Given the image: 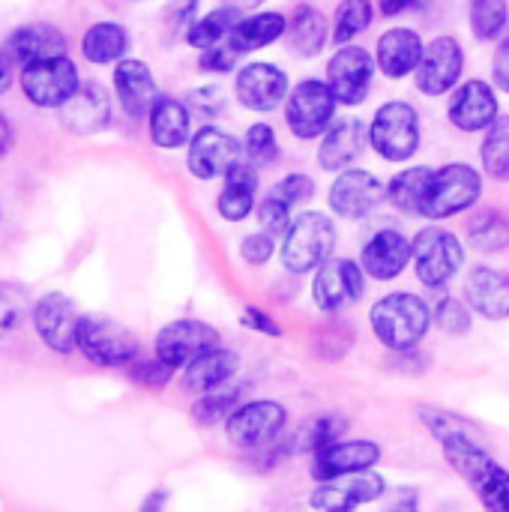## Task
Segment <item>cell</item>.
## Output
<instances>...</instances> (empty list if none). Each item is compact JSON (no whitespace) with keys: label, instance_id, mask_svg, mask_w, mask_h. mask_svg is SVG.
I'll use <instances>...</instances> for the list:
<instances>
[{"label":"cell","instance_id":"cell-9","mask_svg":"<svg viewBox=\"0 0 509 512\" xmlns=\"http://www.w3.org/2000/svg\"><path fill=\"white\" fill-rule=\"evenodd\" d=\"M375 72H378L375 54L354 42L336 45L333 57L327 60V84L336 93L339 105H348V108H357L366 102Z\"/></svg>","mask_w":509,"mask_h":512},{"label":"cell","instance_id":"cell-18","mask_svg":"<svg viewBox=\"0 0 509 512\" xmlns=\"http://www.w3.org/2000/svg\"><path fill=\"white\" fill-rule=\"evenodd\" d=\"M447 117L459 132H486L501 117L498 90L483 78L462 81L450 96Z\"/></svg>","mask_w":509,"mask_h":512},{"label":"cell","instance_id":"cell-47","mask_svg":"<svg viewBox=\"0 0 509 512\" xmlns=\"http://www.w3.org/2000/svg\"><path fill=\"white\" fill-rule=\"evenodd\" d=\"M27 315V300L24 291L15 285H0V339L15 333Z\"/></svg>","mask_w":509,"mask_h":512},{"label":"cell","instance_id":"cell-51","mask_svg":"<svg viewBox=\"0 0 509 512\" xmlns=\"http://www.w3.org/2000/svg\"><path fill=\"white\" fill-rule=\"evenodd\" d=\"M198 6H201V0H171L165 6V24H168L171 36L186 39L189 27L198 21Z\"/></svg>","mask_w":509,"mask_h":512},{"label":"cell","instance_id":"cell-57","mask_svg":"<svg viewBox=\"0 0 509 512\" xmlns=\"http://www.w3.org/2000/svg\"><path fill=\"white\" fill-rule=\"evenodd\" d=\"M9 144H12V126H9L6 114H0V156L9 153Z\"/></svg>","mask_w":509,"mask_h":512},{"label":"cell","instance_id":"cell-37","mask_svg":"<svg viewBox=\"0 0 509 512\" xmlns=\"http://www.w3.org/2000/svg\"><path fill=\"white\" fill-rule=\"evenodd\" d=\"M468 243L477 252H486V255H495V252L509 249L507 213L489 207V210H480L477 216H471V222H468Z\"/></svg>","mask_w":509,"mask_h":512},{"label":"cell","instance_id":"cell-7","mask_svg":"<svg viewBox=\"0 0 509 512\" xmlns=\"http://www.w3.org/2000/svg\"><path fill=\"white\" fill-rule=\"evenodd\" d=\"M78 351L102 369L126 366L138 357V339L120 321L105 315H81L78 321Z\"/></svg>","mask_w":509,"mask_h":512},{"label":"cell","instance_id":"cell-44","mask_svg":"<svg viewBox=\"0 0 509 512\" xmlns=\"http://www.w3.org/2000/svg\"><path fill=\"white\" fill-rule=\"evenodd\" d=\"M432 318H435V324H438L447 336H468L471 327H474V309L468 306V300H459V297H444V300H438Z\"/></svg>","mask_w":509,"mask_h":512},{"label":"cell","instance_id":"cell-35","mask_svg":"<svg viewBox=\"0 0 509 512\" xmlns=\"http://www.w3.org/2000/svg\"><path fill=\"white\" fill-rule=\"evenodd\" d=\"M432 174H435V168H429V165H414L408 171H399L387 183V201L405 216H420L423 195H426V186H429Z\"/></svg>","mask_w":509,"mask_h":512},{"label":"cell","instance_id":"cell-13","mask_svg":"<svg viewBox=\"0 0 509 512\" xmlns=\"http://www.w3.org/2000/svg\"><path fill=\"white\" fill-rule=\"evenodd\" d=\"M465 72V48L456 36H435L420 66L414 69V84L423 96H447L459 87Z\"/></svg>","mask_w":509,"mask_h":512},{"label":"cell","instance_id":"cell-27","mask_svg":"<svg viewBox=\"0 0 509 512\" xmlns=\"http://www.w3.org/2000/svg\"><path fill=\"white\" fill-rule=\"evenodd\" d=\"M330 36H333V24L327 21V15L315 3H297L291 9L285 42H288V51L294 57H303V60L318 57L327 48Z\"/></svg>","mask_w":509,"mask_h":512},{"label":"cell","instance_id":"cell-52","mask_svg":"<svg viewBox=\"0 0 509 512\" xmlns=\"http://www.w3.org/2000/svg\"><path fill=\"white\" fill-rule=\"evenodd\" d=\"M255 213H258L261 228L270 231V234H282L288 228V222H291V207H285L273 195H264V201L255 207Z\"/></svg>","mask_w":509,"mask_h":512},{"label":"cell","instance_id":"cell-25","mask_svg":"<svg viewBox=\"0 0 509 512\" xmlns=\"http://www.w3.org/2000/svg\"><path fill=\"white\" fill-rule=\"evenodd\" d=\"M258 165H252L246 156L228 168L222 177V192L216 198V210L225 222H243L258 207Z\"/></svg>","mask_w":509,"mask_h":512},{"label":"cell","instance_id":"cell-61","mask_svg":"<svg viewBox=\"0 0 509 512\" xmlns=\"http://www.w3.org/2000/svg\"><path fill=\"white\" fill-rule=\"evenodd\" d=\"M429 3H432V0H411V12H423V9H429Z\"/></svg>","mask_w":509,"mask_h":512},{"label":"cell","instance_id":"cell-4","mask_svg":"<svg viewBox=\"0 0 509 512\" xmlns=\"http://www.w3.org/2000/svg\"><path fill=\"white\" fill-rule=\"evenodd\" d=\"M423 141V126H420V111L411 102L393 99L375 111L369 120V147L384 159V162H408L420 150Z\"/></svg>","mask_w":509,"mask_h":512},{"label":"cell","instance_id":"cell-12","mask_svg":"<svg viewBox=\"0 0 509 512\" xmlns=\"http://www.w3.org/2000/svg\"><path fill=\"white\" fill-rule=\"evenodd\" d=\"M327 201H330V210L339 219L360 222V219L372 216L387 201V186L372 171L351 165V168L336 174Z\"/></svg>","mask_w":509,"mask_h":512},{"label":"cell","instance_id":"cell-29","mask_svg":"<svg viewBox=\"0 0 509 512\" xmlns=\"http://www.w3.org/2000/svg\"><path fill=\"white\" fill-rule=\"evenodd\" d=\"M54 54H66V36L54 24H21L6 39V57L18 69Z\"/></svg>","mask_w":509,"mask_h":512},{"label":"cell","instance_id":"cell-49","mask_svg":"<svg viewBox=\"0 0 509 512\" xmlns=\"http://www.w3.org/2000/svg\"><path fill=\"white\" fill-rule=\"evenodd\" d=\"M240 54L222 39L219 45H210L204 51H198V66L204 72H213V75H228V72H237L240 69Z\"/></svg>","mask_w":509,"mask_h":512},{"label":"cell","instance_id":"cell-17","mask_svg":"<svg viewBox=\"0 0 509 512\" xmlns=\"http://www.w3.org/2000/svg\"><path fill=\"white\" fill-rule=\"evenodd\" d=\"M384 492H387V480L381 474L360 471V474L327 480L321 489L312 492L309 507L318 512H354L360 510L363 504L381 501Z\"/></svg>","mask_w":509,"mask_h":512},{"label":"cell","instance_id":"cell-2","mask_svg":"<svg viewBox=\"0 0 509 512\" xmlns=\"http://www.w3.org/2000/svg\"><path fill=\"white\" fill-rule=\"evenodd\" d=\"M333 249H336V222L321 210H303L282 231L279 261L288 273L306 276L315 273L321 264H327Z\"/></svg>","mask_w":509,"mask_h":512},{"label":"cell","instance_id":"cell-48","mask_svg":"<svg viewBox=\"0 0 509 512\" xmlns=\"http://www.w3.org/2000/svg\"><path fill=\"white\" fill-rule=\"evenodd\" d=\"M291 453H297V441L294 438H285V435H276L273 441H267V444H261L258 450H255V459H252V465H255V471H276L279 465H285L288 459H291Z\"/></svg>","mask_w":509,"mask_h":512},{"label":"cell","instance_id":"cell-22","mask_svg":"<svg viewBox=\"0 0 509 512\" xmlns=\"http://www.w3.org/2000/svg\"><path fill=\"white\" fill-rule=\"evenodd\" d=\"M423 51H426V42L414 27H390L378 36V45H375L378 72L387 75L390 81H402L414 75V69L423 60Z\"/></svg>","mask_w":509,"mask_h":512},{"label":"cell","instance_id":"cell-42","mask_svg":"<svg viewBox=\"0 0 509 512\" xmlns=\"http://www.w3.org/2000/svg\"><path fill=\"white\" fill-rule=\"evenodd\" d=\"M240 396H243V390L228 387V384H222L216 390H207L192 405V420L201 423V426H216V423H222V420H228L234 414V408L240 405Z\"/></svg>","mask_w":509,"mask_h":512},{"label":"cell","instance_id":"cell-55","mask_svg":"<svg viewBox=\"0 0 509 512\" xmlns=\"http://www.w3.org/2000/svg\"><path fill=\"white\" fill-rule=\"evenodd\" d=\"M492 81L498 90L509 93V30L498 39L495 54H492Z\"/></svg>","mask_w":509,"mask_h":512},{"label":"cell","instance_id":"cell-36","mask_svg":"<svg viewBox=\"0 0 509 512\" xmlns=\"http://www.w3.org/2000/svg\"><path fill=\"white\" fill-rule=\"evenodd\" d=\"M348 432V420L339 411H321L315 417H309L300 432L294 435L297 441V453L315 456L327 447H333L336 441H342V435Z\"/></svg>","mask_w":509,"mask_h":512},{"label":"cell","instance_id":"cell-38","mask_svg":"<svg viewBox=\"0 0 509 512\" xmlns=\"http://www.w3.org/2000/svg\"><path fill=\"white\" fill-rule=\"evenodd\" d=\"M468 27L477 42H498L509 30V0H468Z\"/></svg>","mask_w":509,"mask_h":512},{"label":"cell","instance_id":"cell-1","mask_svg":"<svg viewBox=\"0 0 509 512\" xmlns=\"http://www.w3.org/2000/svg\"><path fill=\"white\" fill-rule=\"evenodd\" d=\"M432 321L435 318L429 303L420 294H408V291L387 294L369 309V324L375 339L396 354L414 351L426 339Z\"/></svg>","mask_w":509,"mask_h":512},{"label":"cell","instance_id":"cell-45","mask_svg":"<svg viewBox=\"0 0 509 512\" xmlns=\"http://www.w3.org/2000/svg\"><path fill=\"white\" fill-rule=\"evenodd\" d=\"M267 195H273L276 201H282L285 207L294 210V207H300V204L315 198V180L309 174L294 171V174H285L282 180H276Z\"/></svg>","mask_w":509,"mask_h":512},{"label":"cell","instance_id":"cell-20","mask_svg":"<svg viewBox=\"0 0 509 512\" xmlns=\"http://www.w3.org/2000/svg\"><path fill=\"white\" fill-rule=\"evenodd\" d=\"M366 147H369V123H363L360 117L333 120V126L324 132V141L318 147V168L327 174H339L351 168Z\"/></svg>","mask_w":509,"mask_h":512},{"label":"cell","instance_id":"cell-59","mask_svg":"<svg viewBox=\"0 0 509 512\" xmlns=\"http://www.w3.org/2000/svg\"><path fill=\"white\" fill-rule=\"evenodd\" d=\"M222 3H231V6H237L243 12H252V9H261L267 0H222Z\"/></svg>","mask_w":509,"mask_h":512},{"label":"cell","instance_id":"cell-28","mask_svg":"<svg viewBox=\"0 0 509 512\" xmlns=\"http://www.w3.org/2000/svg\"><path fill=\"white\" fill-rule=\"evenodd\" d=\"M57 111L60 123L75 135H96L111 126V96L99 84L78 87L75 96Z\"/></svg>","mask_w":509,"mask_h":512},{"label":"cell","instance_id":"cell-41","mask_svg":"<svg viewBox=\"0 0 509 512\" xmlns=\"http://www.w3.org/2000/svg\"><path fill=\"white\" fill-rule=\"evenodd\" d=\"M468 483L480 495V501L486 504V510L509 512V471L501 468L495 459H489Z\"/></svg>","mask_w":509,"mask_h":512},{"label":"cell","instance_id":"cell-58","mask_svg":"<svg viewBox=\"0 0 509 512\" xmlns=\"http://www.w3.org/2000/svg\"><path fill=\"white\" fill-rule=\"evenodd\" d=\"M9 66H12V63H9V57L0 51V93H3V90L9 87V81H12V75H9Z\"/></svg>","mask_w":509,"mask_h":512},{"label":"cell","instance_id":"cell-24","mask_svg":"<svg viewBox=\"0 0 509 512\" xmlns=\"http://www.w3.org/2000/svg\"><path fill=\"white\" fill-rule=\"evenodd\" d=\"M114 93L120 99V108L132 120L147 117L159 96L150 66L135 57H123L120 63H114Z\"/></svg>","mask_w":509,"mask_h":512},{"label":"cell","instance_id":"cell-26","mask_svg":"<svg viewBox=\"0 0 509 512\" xmlns=\"http://www.w3.org/2000/svg\"><path fill=\"white\" fill-rule=\"evenodd\" d=\"M465 300L486 321H507L509 279L495 267H471L465 276Z\"/></svg>","mask_w":509,"mask_h":512},{"label":"cell","instance_id":"cell-5","mask_svg":"<svg viewBox=\"0 0 509 512\" xmlns=\"http://www.w3.org/2000/svg\"><path fill=\"white\" fill-rule=\"evenodd\" d=\"M411 261H414L417 279L426 288L438 291V288H447L465 267V246L459 234L438 228V225H426L411 240Z\"/></svg>","mask_w":509,"mask_h":512},{"label":"cell","instance_id":"cell-60","mask_svg":"<svg viewBox=\"0 0 509 512\" xmlns=\"http://www.w3.org/2000/svg\"><path fill=\"white\" fill-rule=\"evenodd\" d=\"M168 501V495L165 492H156V495H150L147 501H144V507L141 510H162V504Z\"/></svg>","mask_w":509,"mask_h":512},{"label":"cell","instance_id":"cell-33","mask_svg":"<svg viewBox=\"0 0 509 512\" xmlns=\"http://www.w3.org/2000/svg\"><path fill=\"white\" fill-rule=\"evenodd\" d=\"M126 51H129V30L117 21H96L81 36V54H84V60L96 63V66L120 63L126 57Z\"/></svg>","mask_w":509,"mask_h":512},{"label":"cell","instance_id":"cell-30","mask_svg":"<svg viewBox=\"0 0 509 512\" xmlns=\"http://www.w3.org/2000/svg\"><path fill=\"white\" fill-rule=\"evenodd\" d=\"M150 141L162 150H180L189 147L192 138V114L189 108L174 96H156L150 114H147Z\"/></svg>","mask_w":509,"mask_h":512},{"label":"cell","instance_id":"cell-56","mask_svg":"<svg viewBox=\"0 0 509 512\" xmlns=\"http://www.w3.org/2000/svg\"><path fill=\"white\" fill-rule=\"evenodd\" d=\"M411 9V0H378V12L384 18H399Z\"/></svg>","mask_w":509,"mask_h":512},{"label":"cell","instance_id":"cell-10","mask_svg":"<svg viewBox=\"0 0 509 512\" xmlns=\"http://www.w3.org/2000/svg\"><path fill=\"white\" fill-rule=\"evenodd\" d=\"M366 294V270L354 258H330L315 270L312 300L324 315H339L351 309Z\"/></svg>","mask_w":509,"mask_h":512},{"label":"cell","instance_id":"cell-32","mask_svg":"<svg viewBox=\"0 0 509 512\" xmlns=\"http://www.w3.org/2000/svg\"><path fill=\"white\" fill-rule=\"evenodd\" d=\"M237 369H240V357L219 345V348L201 354L198 360H192L183 369V384L192 393H207V390H216V387L228 384L237 375Z\"/></svg>","mask_w":509,"mask_h":512},{"label":"cell","instance_id":"cell-6","mask_svg":"<svg viewBox=\"0 0 509 512\" xmlns=\"http://www.w3.org/2000/svg\"><path fill=\"white\" fill-rule=\"evenodd\" d=\"M282 108H285V123H288L291 135L300 141H315L333 126L339 99L330 90L327 78L324 81L321 78H303L300 84L291 87Z\"/></svg>","mask_w":509,"mask_h":512},{"label":"cell","instance_id":"cell-40","mask_svg":"<svg viewBox=\"0 0 509 512\" xmlns=\"http://www.w3.org/2000/svg\"><path fill=\"white\" fill-rule=\"evenodd\" d=\"M480 162H483V171L492 177V180H509V114L498 117L489 129H486V138L480 144Z\"/></svg>","mask_w":509,"mask_h":512},{"label":"cell","instance_id":"cell-39","mask_svg":"<svg viewBox=\"0 0 509 512\" xmlns=\"http://www.w3.org/2000/svg\"><path fill=\"white\" fill-rule=\"evenodd\" d=\"M378 9L372 0H339L336 15H333V36L330 42L336 45H348L354 42L360 33H366L375 21Z\"/></svg>","mask_w":509,"mask_h":512},{"label":"cell","instance_id":"cell-8","mask_svg":"<svg viewBox=\"0 0 509 512\" xmlns=\"http://www.w3.org/2000/svg\"><path fill=\"white\" fill-rule=\"evenodd\" d=\"M81 87L78 66L69 54L33 60L21 69V90L36 108H63Z\"/></svg>","mask_w":509,"mask_h":512},{"label":"cell","instance_id":"cell-43","mask_svg":"<svg viewBox=\"0 0 509 512\" xmlns=\"http://www.w3.org/2000/svg\"><path fill=\"white\" fill-rule=\"evenodd\" d=\"M243 150H246V159L258 168H270L279 162L282 156V144H279V135L270 123H252L246 129V138H243Z\"/></svg>","mask_w":509,"mask_h":512},{"label":"cell","instance_id":"cell-3","mask_svg":"<svg viewBox=\"0 0 509 512\" xmlns=\"http://www.w3.org/2000/svg\"><path fill=\"white\" fill-rule=\"evenodd\" d=\"M483 195V174L468 162H450L444 168H435L426 195H423V219L441 222L453 219L459 213H468Z\"/></svg>","mask_w":509,"mask_h":512},{"label":"cell","instance_id":"cell-50","mask_svg":"<svg viewBox=\"0 0 509 512\" xmlns=\"http://www.w3.org/2000/svg\"><path fill=\"white\" fill-rule=\"evenodd\" d=\"M276 255V234L270 231H252L240 240V258L249 264V267H264L270 258Z\"/></svg>","mask_w":509,"mask_h":512},{"label":"cell","instance_id":"cell-54","mask_svg":"<svg viewBox=\"0 0 509 512\" xmlns=\"http://www.w3.org/2000/svg\"><path fill=\"white\" fill-rule=\"evenodd\" d=\"M240 324H243L246 330L261 333V336H270V339H282V333H285V330L273 321V315H267V312L258 309V306H243Z\"/></svg>","mask_w":509,"mask_h":512},{"label":"cell","instance_id":"cell-31","mask_svg":"<svg viewBox=\"0 0 509 512\" xmlns=\"http://www.w3.org/2000/svg\"><path fill=\"white\" fill-rule=\"evenodd\" d=\"M285 30H288V15L285 12H276V9H267V12L243 15V21L231 30V36L225 42L240 57H246L252 51H261V48L285 39Z\"/></svg>","mask_w":509,"mask_h":512},{"label":"cell","instance_id":"cell-11","mask_svg":"<svg viewBox=\"0 0 509 512\" xmlns=\"http://www.w3.org/2000/svg\"><path fill=\"white\" fill-rule=\"evenodd\" d=\"M291 93L288 72L270 60H252L234 72V96L246 111L270 114L285 105Z\"/></svg>","mask_w":509,"mask_h":512},{"label":"cell","instance_id":"cell-15","mask_svg":"<svg viewBox=\"0 0 509 512\" xmlns=\"http://www.w3.org/2000/svg\"><path fill=\"white\" fill-rule=\"evenodd\" d=\"M285 423H288L285 405L273 399H258L234 408V414L225 420V435L237 450H258L261 444L282 435Z\"/></svg>","mask_w":509,"mask_h":512},{"label":"cell","instance_id":"cell-34","mask_svg":"<svg viewBox=\"0 0 509 512\" xmlns=\"http://www.w3.org/2000/svg\"><path fill=\"white\" fill-rule=\"evenodd\" d=\"M243 15H246L243 9H237V6H231V3H219L216 9L204 12V15L189 27L186 42H189L195 51H204V48H210V45H219L222 39L231 36V30L243 21Z\"/></svg>","mask_w":509,"mask_h":512},{"label":"cell","instance_id":"cell-46","mask_svg":"<svg viewBox=\"0 0 509 512\" xmlns=\"http://www.w3.org/2000/svg\"><path fill=\"white\" fill-rule=\"evenodd\" d=\"M174 378V366H168L165 360L153 357V360H132L129 366V381L144 387V390H165Z\"/></svg>","mask_w":509,"mask_h":512},{"label":"cell","instance_id":"cell-16","mask_svg":"<svg viewBox=\"0 0 509 512\" xmlns=\"http://www.w3.org/2000/svg\"><path fill=\"white\" fill-rule=\"evenodd\" d=\"M219 345H222L219 330L204 321H195V318H180V321L165 324L153 342L156 357L174 369H186L192 360H198L201 354H207Z\"/></svg>","mask_w":509,"mask_h":512},{"label":"cell","instance_id":"cell-14","mask_svg":"<svg viewBox=\"0 0 509 512\" xmlns=\"http://www.w3.org/2000/svg\"><path fill=\"white\" fill-rule=\"evenodd\" d=\"M243 156H246V150H243L240 138H234L231 132H225L219 126H201L189 138L186 168L195 180H219Z\"/></svg>","mask_w":509,"mask_h":512},{"label":"cell","instance_id":"cell-53","mask_svg":"<svg viewBox=\"0 0 509 512\" xmlns=\"http://www.w3.org/2000/svg\"><path fill=\"white\" fill-rule=\"evenodd\" d=\"M189 105H192L195 114L213 120V117H219L225 111V96H222V90L216 84H207V87H198V90L189 93Z\"/></svg>","mask_w":509,"mask_h":512},{"label":"cell","instance_id":"cell-23","mask_svg":"<svg viewBox=\"0 0 509 512\" xmlns=\"http://www.w3.org/2000/svg\"><path fill=\"white\" fill-rule=\"evenodd\" d=\"M360 264L366 270L369 279L378 282H393L399 279L408 264H411V240L396 231V228H384L378 231L360 252Z\"/></svg>","mask_w":509,"mask_h":512},{"label":"cell","instance_id":"cell-21","mask_svg":"<svg viewBox=\"0 0 509 512\" xmlns=\"http://www.w3.org/2000/svg\"><path fill=\"white\" fill-rule=\"evenodd\" d=\"M381 462V447L375 441H336L333 447L312 456L309 474L315 483H327L336 477L372 471Z\"/></svg>","mask_w":509,"mask_h":512},{"label":"cell","instance_id":"cell-19","mask_svg":"<svg viewBox=\"0 0 509 512\" xmlns=\"http://www.w3.org/2000/svg\"><path fill=\"white\" fill-rule=\"evenodd\" d=\"M78 321H81V315H78L75 303L66 294H60V291L45 294L33 306L36 336L54 354H72L78 348Z\"/></svg>","mask_w":509,"mask_h":512}]
</instances>
